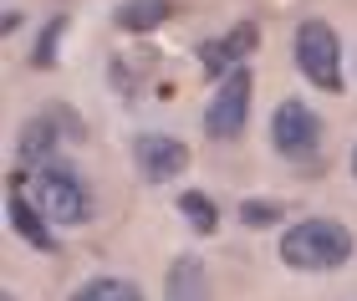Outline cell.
Returning <instances> with one entry per match:
<instances>
[{
  "label": "cell",
  "instance_id": "cell-1",
  "mask_svg": "<svg viewBox=\"0 0 357 301\" xmlns=\"http://www.w3.org/2000/svg\"><path fill=\"white\" fill-rule=\"evenodd\" d=\"M281 261L296 271H337L352 261V230L337 219H301L286 230L281 240Z\"/></svg>",
  "mask_w": 357,
  "mask_h": 301
},
{
  "label": "cell",
  "instance_id": "cell-2",
  "mask_svg": "<svg viewBox=\"0 0 357 301\" xmlns=\"http://www.w3.org/2000/svg\"><path fill=\"white\" fill-rule=\"evenodd\" d=\"M31 189H36V204L46 210V219L52 225H82V219L92 215V194L87 184L77 179V173L67 164H36L31 169Z\"/></svg>",
  "mask_w": 357,
  "mask_h": 301
},
{
  "label": "cell",
  "instance_id": "cell-3",
  "mask_svg": "<svg viewBox=\"0 0 357 301\" xmlns=\"http://www.w3.org/2000/svg\"><path fill=\"white\" fill-rule=\"evenodd\" d=\"M296 67L321 92H347L342 87V46H337V31L327 21H301L296 26Z\"/></svg>",
  "mask_w": 357,
  "mask_h": 301
},
{
  "label": "cell",
  "instance_id": "cell-4",
  "mask_svg": "<svg viewBox=\"0 0 357 301\" xmlns=\"http://www.w3.org/2000/svg\"><path fill=\"white\" fill-rule=\"evenodd\" d=\"M250 87H255L250 67H235V72L220 77L215 98H209V107H204L209 138H240V128H245V118H250Z\"/></svg>",
  "mask_w": 357,
  "mask_h": 301
},
{
  "label": "cell",
  "instance_id": "cell-5",
  "mask_svg": "<svg viewBox=\"0 0 357 301\" xmlns=\"http://www.w3.org/2000/svg\"><path fill=\"white\" fill-rule=\"evenodd\" d=\"M271 144L286 158H296V164H312L321 148V118L306 102H281L271 118Z\"/></svg>",
  "mask_w": 357,
  "mask_h": 301
},
{
  "label": "cell",
  "instance_id": "cell-6",
  "mask_svg": "<svg viewBox=\"0 0 357 301\" xmlns=\"http://www.w3.org/2000/svg\"><path fill=\"white\" fill-rule=\"evenodd\" d=\"M133 164L149 184H164V179H178L189 169V148L178 138H164V133H143L133 144Z\"/></svg>",
  "mask_w": 357,
  "mask_h": 301
},
{
  "label": "cell",
  "instance_id": "cell-7",
  "mask_svg": "<svg viewBox=\"0 0 357 301\" xmlns=\"http://www.w3.org/2000/svg\"><path fill=\"white\" fill-rule=\"evenodd\" d=\"M26 184H31V169H15L6 194H10V225L26 235L36 250H56V235H52V219H46V210L36 199H26Z\"/></svg>",
  "mask_w": 357,
  "mask_h": 301
},
{
  "label": "cell",
  "instance_id": "cell-8",
  "mask_svg": "<svg viewBox=\"0 0 357 301\" xmlns=\"http://www.w3.org/2000/svg\"><path fill=\"white\" fill-rule=\"evenodd\" d=\"M255 41H261V26H255V21H240L230 36L199 46V67H204V72H235L240 61L255 52Z\"/></svg>",
  "mask_w": 357,
  "mask_h": 301
},
{
  "label": "cell",
  "instance_id": "cell-9",
  "mask_svg": "<svg viewBox=\"0 0 357 301\" xmlns=\"http://www.w3.org/2000/svg\"><path fill=\"white\" fill-rule=\"evenodd\" d=\"M169 301H209V276L199 256H178L169 271Z\"/></svg>",
  "mask_w": 357,
  "mask_h": 301
},
{
  "label": "cell",
  "instance_id": "cell-10",
  "mask_svg": "<svg viewBox=\"0 0 357 301\" xmlns=\"http://www.w3.org/2000/svg\"><path fill=\"white\" fill-rule=\"evenodd\" d=\"M174 15L169 0H128V6L118 10V26L123 31H153V26H164Z\"/></svg>",
  "mask_w": 357,
  "mask_h": 301
},
{
  "label": "cell",
  "instance_id": "cell-11",
  "mask_svg": "<svg viewBox=\"0 0 357 301\" xmlns=\"http://www.w3.org/2000/svg\"><path fill=\"white\" fill-rule=\"evenodd\" d=\"M52 144H56V128L46 118H36V123H26V133H21V164L26 169H36V164H46V153H52Z\"/></svg>",
  "mask_w": 357,
  "mask_h": 301
},
{
  "label": "cell",
  "instance_id": "cell-12",
  "mask_svg": "<svg viewBox=\"0 0 357 301\" xmlns=\"http://www.w3.org/2000/svg\"><path fill=\"white\" fill-rule=\"evenodd\" d=\"M72 301H143V291L133 286V281H118V276H102V281H87L82 291H77Z\"/></svg>",
  "mask_w": 357,
  "mask_h": 301
},
{
  "label": "cell",
  "instance_id": "cell-13",
  "mask_svg": "<svg viewBox=\"0 0 357 301\" xmlns=\"http://www.w3.org/2000/svg\"><path fill=\"white\" fill-rule=\"evenodd\" d=\"M178 210H184V219H189V225L199 230V235H215L220 215H215V199H209V194H199V189H194V194L178 199Z\"/></svg>",
  "mask_w": 357,
  "mask_h": 301
},
{
  "label": "cell",
  "instance_id": "cell-14",
  "mask_svg": "<svg viewBox=\"0 0 357 301\" xmlns=\"http://www.w3.org/2000/svg\"><path fill=\"white\" fill-rule=\"evenodd\" d=\"M240 219L261 230V225H275V219H286V210H281V204H271V199H250L245 210H240Z\"/></svg>",
  "mask_w": 357,
  "mask_h": 301
},
{
  "label": "cell",
  "instance_id": "cell-15",
  "mask_svg": "<svg viewBox=\"0 0 357 301\" xmlns=\"http://www.w3.org/2000/svg\"><path fill=\"white\" fill-rule=\"evenodd\" d=\"M61 31H67V21L56 15V21L46 26V36H41V46H36V56H31L36 67H56V41H61Z\"/></svg>",
  "mask_w": 357,
  "mask_h": 301
},
{
  "label": "cell",
  "instance_id": "cell-16",
  "mask_svg": "<svg viewBox=\"0 0 357 301\" xmlns=\"http://www.w3.org/2000/svg\"><path fill=\"white\" fill-rule=\"evenodd\" d=\"M0 301H15V296H10V291H0Z\"/></svg>",
  "mask_w": 357,
  "mask_h": 301
},
{
  "label": "cell",
  "instance_id": "cell-17",
  "mask_svg": "<svg viewBox=\"0 0 357 301\" xmlns=\"http://www.w3.org/2000/svg\"><path fill=\"white\" fill-rule=\"evenodd\" d=\"M352 173H357V148H352Z\"/></svg>",
  "mask_w": 357,
  "mask_h": 301
}]
</instances>
